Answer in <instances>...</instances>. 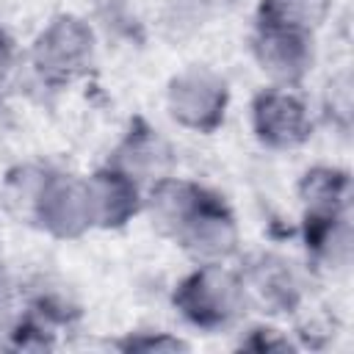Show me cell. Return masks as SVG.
Listing matches in <instances>:
<instances>
[{"mask_svg":"<svg viewBox=\"0 0 354 354\" xmlns=\"http://www.w3.org/2000/svg\"><path fill=\"white\" fill-rule=\"evenodd\" d=\"M238 282L218 268H202L188 282H183L174 301L183 307V313L202 326L221 324L230 315H235L238 307Z\"/></svg>","mask_w":354,"mask_h":354,"instance_id":"obj_1","label":"cell"},{"mask_svg":"<svg viewBox=\"0 0 354 354\" xmlns=\"http://www.w3.org/2000/svg\"><path fill=\"white\" fill-rule=\"evenodd\" d=\"M171 113L191 127H213L224 108V83L210 72L191 69L171 83Z\"/></svg>","mask_w":354,"mask_h":354,"instance_id":"obj_2","label":"cell"},{"mask_svg":"<svg viewBox=\"0 0 354 354\" xmlns=\"http://www.w3.org/2000/svg\"><path fill=\"white\" fill-rule=\"evenodd\" d=\"M91 53V33L77 25L75 19H58L36 47V61L41 75L50 77H69L83 69Z\"/></svg>","mask_w":354,"mask_h":354,"instance_id":"obj_3","label":"cell"},{"mask_svg":"<svg viewBox=\"0 0 354 354\" xmlns=\"http://www.w3.org/2000/svg\"><path fill=\"white\" fill-rule=\"evenodd\" d=\"M257 53H260L263 69H268L282 80L299 77L310 61L307 39L301 28L277 25V22H263V39L257 44Z\"/></svg>","mask_w":354,"mask_h":354,"instance_id":"obj_4","label":"cell"},{"mask_svg":"<svg viewBox=\"0 0 354 354\" xmlns=\"http://www.w3.org/2000/svg\"><path fill=\"white\" fill-rule=\"evenodd\" d=\"M254 124L268 144H279V147L301 141L307 130L304 108L290 94H277V91H268L257 100Z\"/></svg>","mask_w":354,"mask_h":354,"instance_id":"obj_5","label":"cell"},{"mask_svg":"<svg viewBox=\"0 0 354 354\" xmlns=\"http://www.w3.org/2000/svg\"><path fill=\"white\" fill-rule=\"evenodd\" d=\"M180 235L196 257H224L227 252H232L235 243V230L230 216L221 213V207L207 205L205 199L194 210V216L183 224Z\"/></svg>","mask_w":354,"mask_h":354,"instance_id":"obj_6","label":"cell"},{"mask_svg":"<svg viewBox=\"0 0 354 354\" xmlns=\"http://www.w3.org/2000/svg\"><path fill=\"white\" fill-rule=\"evenodd\" d=\"M41 216L55 232H64V235L77 232L91 218L88 185H77V183L50 185L41 196Z\"/></svg>","mask_w":354,"mask_h":354,"instance_id":"obj_7","label":"cell"},{"mask_svg":"<svg viewBox=\"0 0 354 354\" xmlns=\"http://www.w3.org/2000/svg\"><path fill=\"white\" fill-rule=\"evenodd\" d=\"M91 218H102V224H122L136 207V188L124 174H97L88 183Z\"/></svg>","mask_w":354,"mask_h":354,"instance_id":"obj_8","label":"cell"},{"mask_svg":"<svg viewBox=\"0 0 354 354\" xmlns=\"http://www.w3.org/2000/svg\"><path fill=\"white\" fill-rule=\"evenodd\" d=\"M266 266V263H263ZM257 285L266 293V301H288V293L293 290L290 274L277 266H266L257 271Z\"/></svg>","mask_w":354,"mask_h":354,"instance_id":"obj_9","label":"cell"},{"mask_svg":"<svg viewBox=\"0 0 354 354\" xmlns=\"http://www.w3.org/2000/svg\"><path fill=\"white\" fill-rule=\"evenodd\" d=\"M6 64H8V44H6V39L0 36V75H3Z\"/></svg>","mask_w":354,"mask_h":354,"instance_id":"obj_10","label":"cell"},{"mask_svg":"<svg viewBox=\"0 0 354 354\" xmlns=\"http://www.w3.org/2000/svg\"><path fill=\"white\" fill-rule=\"evenodd\" d=\"M6 310V282H3V277H0V313Z\"/></svg>","mask_w":354,"mask_h":354,"instance_id":"obj_11","label":"cell"}]
</instances>
